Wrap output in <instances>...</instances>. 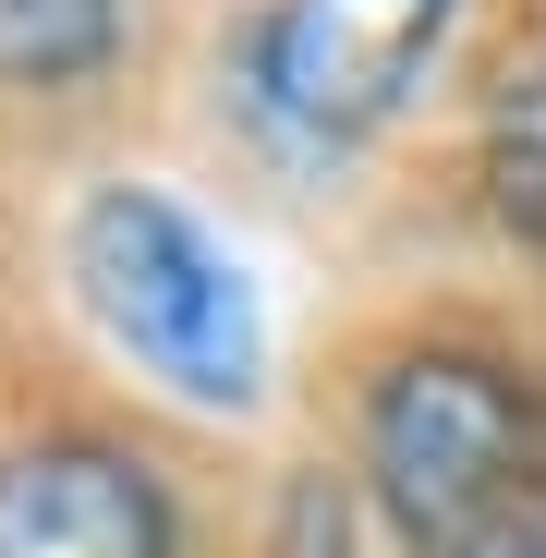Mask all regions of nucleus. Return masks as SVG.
<instances>
[{
    "instance_id": "obj_6",
    "label": "nucleus",
    "mask_w": 546,
    "mask_h": 558,
    "mask_svg": "<svg viewBox=\"0 0 546 558\" xmlns=\"http://www.w3.org/2000/svg\"><path fill=\"white\" fill-rule=\"evenodd\" d=\"M486 195H498V219L522 243H546V73L510 85L498 122H486Z\"/></svg>"
},
{
    "instance_id": "obj_3",
    "label": "nucleus",
    "mask_w": 546,
    "mask_h": 558,
    "mask_svg": "<svg viewBox=\"0 0 546 558\" xmlns=\"http://www.w3.org/2000/svg\"><path fill=\"white\" fill-rule=\"evenodd\" d=\"M449 25L462 0H255L219 73L280 170H340L425 98Z\"/></svg>"
},
{
    "instance_id": "obj_1",
    "label": "nucleus",
    "mask_w": 546,
    "mask_h": 558,
    "mask_svg": "<svg viewBox=\"0 0 546 558\" xmlns=\"http://www.w3.org/2000/svg\"><path fill=\"white\" fill-rule=\"evenodd\" d=\"M364 498L401 558H546V401L486 352L377 364Z\"/></svg>"
},
{
    "instance_id": "obj_4",
    "label": "nucleus",
    "mask_w": 546,
    "mask_h": 558,
    "mask_svg": "<svg viewBox=\"0 0 546 558\" xmlns=\"http://www.w3.org/2000/svg\"><path fill=\"white\" fill-rule=\"evenodd\" d=\"M0 558H182V510L110 437L0 449Z\"/></svg>"
},
{
    "instance_id": "obj_2",
    "label": "nucleus",
    "mask_w": 546,
    "mask_h": 558,
    "mask_svg": "<svg viewBox=\"0 0 546 558\" xmlns=\"http://www.w3.org/2000/svg\"><path fill=\"white\" fill-rule=\"evenodd\" d=\"M73 304L134 377H158L195 413H255L267 389V304L243 255L170 195V182H98L61 231Z\"/></svg>"
},
{
    "instance_id": "obj_5",
    "label": "nucleus",
    "mask_w": 546,
    "mask_h": 558,
    "mask_svg": "<svg viewBox=\"0 0 546 558\" xmlns=\"http://www.w3.org/2000/svg\"><path fill=\"white\" fill-rule=\"evenodd\" d=\"M134 0H0V85L13 98H61V85L122 61Z\"/></svg>"
}]
</instances>
